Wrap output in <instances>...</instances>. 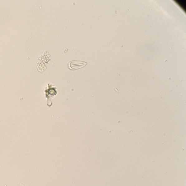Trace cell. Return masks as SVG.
<instances>
[{"label":"cell","instance_id":"1","mask_svg":"<svg viewBox=\"0 0 186 186\" xmlns=\"http://www.w3.org/2000/svg\"><path fill=\"white\" fill-rule=\"evenodd\" d=\"M87 63L84 61L73 60L69 61L68 63V68L72 70L82 68L87 65Z\"/></svg>","mask_w":186,"mask_h":186}]
</instances>
